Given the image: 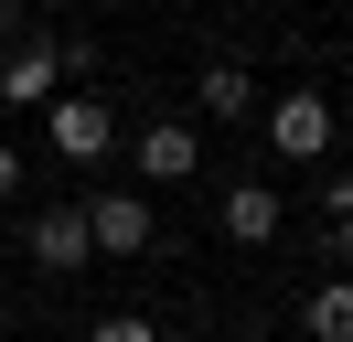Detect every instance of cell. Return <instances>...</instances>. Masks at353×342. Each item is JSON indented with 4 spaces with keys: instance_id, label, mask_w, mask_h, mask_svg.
Returning <instances> with one entry per match:
<instances>
[{
    "instance_id": "6da1fadb",
    "label": "cell",
    "mask_w": 353,
    "mask_h": 342,
    "mask_svg": "<svg viewBox=\"0 0 353 342\" xmlns=\"http://www.w3.org/2000/svg\"><path fill=\"white\" fill-rule=\"evenodd\" d=\"M43 150H54L65 171H97V161L118 150V107L86 97V86H54V97H43Z\"/></svg>"
},
{
    "instance_id": "7a4b0ae2",
    "label": "cell",
    "mask_w": 353,
    "mask_h": 342,
    "mask_svg": "<svg viewBox=\"0 0 353 342\" xmlns=\"http://www.w3.org/2000/svg\"><path fill=\"white\" fill-rule=\"evenodd\" d=\"M332 139H343V107H332L321 86L268 97V150H279V161H332Z\"/></svg>"
},
{
    "instance_id": "3957f363",
    "label": "cell",
    "mask_w": 353,
    "mask_h": 342,
    "mask_svg": "<svg viewBox=\"0 0 353 342\" xmlns=\"http://www.w3.org/2000/svg\"><path fill=\"white\" fill-rule=\"evenodd\" d=\"M22 256H32L43 278H75V268L97 256V235H86V203H43V214L22 225Z\"/></svg>"
},
{
    "instance_id": "277c9868",
    "label": "cell",
    "mask_w": 353,
    "mask_h": 342,
    "mask_svg": "<svg viewBox=\"0 0 353 342\" xmlns=\"http://www.w3.org/2000/svg\"><path fill=\"white\" fill-rule=\"evenodd\" d=\"M214 225H225V246H279L289 192H279V182H225V192H214Z\"/></svg>"
},
{
    "instance_id": "5b68a950",
    "label": "cell",
    "mask_w": 353,
    "mask_h": 342,
    "mask_svg": "<svg viewBox=\"0 0 353 342\" xmlns=\"http://www.w3.org/2000/svg\"><path fill=\"white\" fill-rule=\"evenodd\" d=\"M86 235H97V256H150V235H161L150 225V192H118V182L86 192Z\"/></svg>"
},
{
    "instance_id": "8992f818",
    "label": "cell",
    "mask_w": 353,
    "mask_h": 342,
    "mask_svg": "<svg viewBox=\"0 0 353 342\" xmlns=\"http://www.w3.org/2000/svg\"><path fill=\"white\" fill-rule=\"evenodd\" d=\"M129 171H139V182H193V171H203L193 118H150V128L129 139Z\"/></svg>"
},
{
    "instance_id": "52a82bcc",
    "label": "cell",
    "mask_w": 353,
    "mask_h": 342,
    "mask_svg": "<svg viewBox=\"0 0 353 342\" xmlns=\"http://www.w3.org/2000/svg\"><path fill=\"white\" fill-rule=\"evenodd\" d=\"M54 86H65L54 75V32H22L11 54H0V107H43Z\"/></svg>"
},
{
    "instance_id": "ba28073f",
    "label": "cell",
    "mask_w": 353,
    "mask_h": 342,
    "mask_svg": "<svg viewBox=\"0 0 353 342\" xmlns=\"http://www.w3.org/2000/svg\"><path fill=\"white\" fill-rule=\"evenodd\" d=\"M193 118H214V128L257 118V75H246V64H203L193 75Z\"/></svg>"
},
{
    "instance_id": "9c48e42d",
    "label": "cell",
    "mask_w": 353,
    "mask_h": 342,
    "mask_svg": "<svg viewBox=\"0 0 353 342\" xmlns=\"http://www.w3.org/2000/svg\"><path fill=\"white\" fill-rule=\"evenodd\" d=\"M300 332L310 342H353V278H321V289L300 299Z\"/></svg>"
},
{
    "instance_id": "30bf717a",
    "label": "cell",
    "mask_w": 353,
    "mask_h": 342,
    "mask_svg": "<svg viewBox=\"0 0 353 342\" xmlns=\"http://www.w3.org/2000/svg\"><path fill=\"white\" fill-rule=\"evenodd\" d=\"M97 64H108L97 32H54V75H65V86H97Z\"/></svg>"
},
{
    "instance_id": "8fae6325",
    "label": "cell",
    "mask_w": 353,
    "mask_h": 342,
    "mask_svg": "<svg viewBox=\"0 0 353 342\" xmlns=\"http://www.w3.org/2000/svg\"><path fill=\"white\" fill-rule=\"evenodd\" d=\"M86 342H161V332H150V321H139V310H108V321H97Z\"/></svg>"
},
{
    "instance_id": "7c38bea8",
    "label": "cell",
    "mask_w": 353,
    "mask_h": 342,
    "mask_svg": "<svg viewBox=\"0 0 353 342\" xmlns=\"http://www.w3.org/2000/svg\"><path fill=\"white\" fill-rule=\"evenodd\" d=\"M321 214H332V225L353 214V171H332V182H321Z\"/></svg>"
},
{
    "instance_id": "4fadbf2b",
    "label": "cell",
    "mask_w": 353,
    "mask_h": 342,
    "mask_svg": "<svg viewBox=\"0 0 353 342\" xmlns=\"http://www.w3.org/2000/svg\"><path fill=\"white\" fill-rule=\"evenodd\" d=\"M321 268H353V214H343V225L321 235Z\"/></svg>"
},
{
    "instance_id": "5bb4252c",
    "label": "cell",
    "mask_w": 353,
    "mask_h": 342,
    "mask_svg": "<svg viewBox=\"0 0 353 342\" xmlns=\"http://www.w3.org/2000/svg\"><path fill=\"white\" fill-rule=\"evenodd\" d=\"M22 32H32V11H22V0H0V54H11Z\"/></svg>"
},
{
    "instance_id": "9a60e30c",
    "label": "cell",
    "mask_w": 353,
    "mask_h": 342,
    "mask_svg": "<svg viewBox=\"0 0 353 342\" xmlns=\"http://www.w3.org/2000/svg\"><path fill=\"white\" fill-rule=\"evenodd\" d=\"M11 192H22V150H0V203H11Z\"/></svg>"
},
{
    "instance_id": "2e32d148",
    "label": "cell",
    "mask_w": 353,
    "mask_h": 342,
    "mask_svg": "<svg viewBox=\"0 0 353 342\" xmlns=\"http://www.w3.org/2000/svg\"><path fill=\"white\" fill-rule=\"evenodd\" d=\"M193 342H214V332H193Z\"/></svg>"
}]
</instances>
